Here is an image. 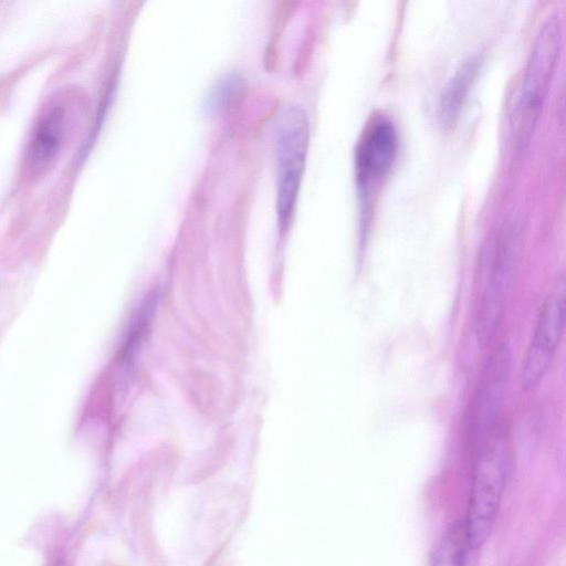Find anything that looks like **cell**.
<instances>
[{"label": "cell", "instance_id": "9c48e42d", "mask_svg": "<svg viewBox=\"0 0 566 566\" xmlns=\"http://www.w3.org/2000/svg\"><path fill=\"white\" fill-rule=\"evenodd\" d=\"M480 65L479 55L468 57L444 86L438 106V118L443 128H451L458 120Z\"/></svg>", "mask_w": 566, "mask_h": 566}, {"label": "cell", "instance_id": "7a4b0ae2", "mask_svg": "<svg viewBox=\"0 0 566 566\" xmlns=\"http://www.w3.org/2000/svg\"><path fill=\"white\" fill-rule=\"evenodd\" d=\"M562 46V22L552 14L541 24L525 66L513 115L521 144L530 140L547 95Z\"/></svg>", "mask_w": 566, "mask_h": 566}, {"label": "cell", "instance_id": "ba28073f", "mask_svg": "<svg viewBox=\"0 0 566 566\" xmlns=\"http://www.w3.org/2000/svg\"><path fill=\"white\" fill-rule=\"evenodd\" d=\"M66 113L63 106L50 107L35 126L30 146V163L42 171L56 158L65 135Z\"/></svg>", "mask_w": 566, "mask_h": 566}, {"label": "cell", "instance_id": "5b68a950", "mask_svg": "<svg viewBox=\"0 0 566 566\" xmlns=\"http://www.w3.org/2000/svg\"><path fill=\"white\" fill-rule=\"evenodd\" d=\"M398 133L387 118H376L365 128L356 147V184L363 206L369 200L374 187L390 172L398 154Z\"/></svg>", "mask_w": 566, "mask_h": 566}, {"label": "cell", "instance_id": "52a82bcc", "mask_svg": "<svg viewBox=\"0 0 566 566\" xmlns=\"http://www.w3.org/2000/svg\"><path fill=\"white\" fill-rule=\"evenodd\" d=\"M515 259V240L511 233H504L496 245L491 272L476 314L475 336L481 346L491 342L500 325L513 277Z\"/></svg>", "mask_w": 566, "mask_h": 566}, {"label": "cell", "instance_id": "277c9868", "mask_svg": "<svg viewBox=\"0 0 566 566\" xmlns=\"http://www.w3.org/2000/svg\"><path fill=\"white\" fill-rule=\"evenodd\" d=\"M565 279L559 276L547 293L521 369V386L535 389L548 371L565 326Z\"/></svg>", "mask_w": 566, "mask_h": 566}, {"label": "cell", "instance_id": "30bf717a", "mask_svg": "<svg viewBox=\"0 0 566 566\" xmlns=\"http://www.w3.org/2000/svg\"><path fill=\"white\" fill-rule=\"evenodd\" d=\"M469 547L465 521H457L439 543L430 566H465Z\"/></svg>", "mask_w": 566, "mask_h": 566}, {"label": "cell", "instance_id": "6da1fadb", "mask_svg": "<svg viewBox=\"0 0 566 566\" xmlns=\"http://www.w3.org/2000/svg\"><path fill=\"white\" fill-rule=\"evenodd\" d=\"M509 441L497 427L474 446V463L468 517L470 547H480L489 537L496 516L509 469Z\"/></svg>", "mask_w": 566, "mask_h": 566}, {"label": "cell", "instance_id": "8fae6325", "mask_svg": "<svg viewBox=\"0 0 566 566\" xmlns=\"http://www.w3.org/2000/svg\"><path fill=\"white\" fill-rule=\"evenodd\" d=\"M245 90V82L238 73L222 75L211 87L206 107L209 112H219L240 99Z\"/></svg>", "mask_w": 566, "mask_h": 566}, {"label": "cell", "instance_id": "3957f363", "mask_svg": "<svg viewBox=\"0 0 566 566\" xmlns=\"http://www.w3.org/2000/svg\"><path fill=\"white\" fill-rule=\"evenodd\" d=\"M277 213L285 227L292 216L308 147V120L304 111L286 105L276 116Z\"/></svg>", "mask_w": 566, "mask_h": 566}, {"label": "cell", "instance_id": "8992f818", "mask_svg": "<svg viewBox=\"0 0 566 566\" xmlns=\"http://www.w3.org/2000/svg\"><path fill=\"white\" fill-rule=\"evenodd\" d=\"M511 350L501 345L491 355L476 386L471 403L468 429L474 446L484 440L497 428V419L502 408L509 382Z\"/></svg>", "mask_w": 566, "mask_h": 566}]
</instances>
